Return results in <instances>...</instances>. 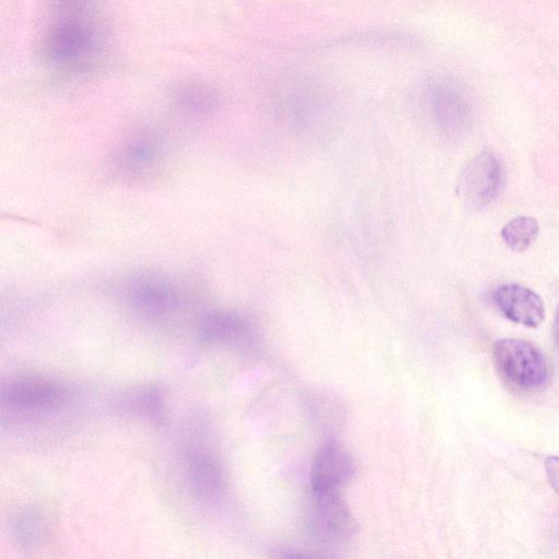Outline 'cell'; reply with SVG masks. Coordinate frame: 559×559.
Segmentation results:
<instances>
[{"mask_svg":"<svg viewBox=\"0 0 559 559\" xmlns=\"http://www.w3.org/2000/svg\"><path fill=\"white\" fill-rule=\"evenodd\" d=\"M104 26L99 13L90 4L58 3L44 21L39 43L43 60L64 73L87 68L104 49Z\"/></svg>","mask_w":559,"mask_h":559,"instance_id":"obj_1","label":"cell"},{"mask_svg":"<svg viewBox=\"0 0 559 559\" xmlns=\"http://www.w3.org/2000/svg\"><path fill=\"white\" fill-rule=\"evenodd\" d=\"M420 96L426 119L439 135L453 139L468 128L472 102L465 87L454 79H429Z\"/></svg>","mask_w":559,"mask_h":559,"instance_id":"obj_2","label":"cell"},{"mask_svg":"<svg viewBox=\"0 0 559 559\" xmlns=\"http://www.w3.org/2000/svg\"><path fill=\"white\" fill-rule=\"evenodd\" d=\"M72 399L73 392L68 385L38 377L19 378L1 390L2 409L23 420L53 414L66 407Z\"/></svg>","mask_w":559,"mask_h":559,"instance_id":"obj_3","label":"cell"},{"mask_svg":"<svg viewBox=\"0 0 559 559\" xmlns=\"http://www.w3.org/2000/svg\"><path fill=\"white\" fill-rule=\"evenodd\" d=\"M492 355L500 374L520 389H539L548 382L547 359L539 348L527 341L501 338L495 343Z\"/></svg>","mask_w":559,"mask_h":559,"instance_id":"obj_4","label":"cell"},{"mask_svg":"<svg viewBox=\"0 0 559 559\" xmlns=\"http://www.w3.org/2000/svg\"><path fill=\"white\" fill-rule=\"evenodd\" d=\"M183 462L189 487L203 503L218 502L225 491V474L222 463L205 440L204 433H194L186 443Z\"/></svg>","mask_w":559,"mask_h":559,"instance_id":"obj_5","label":"cell"},{"mask_svg":"<svg viewBox=\"0 0 559 559\" xmlns=\"http://www.w3.org/2000/svg\"><path fill=\"white\" fill-rule=\"evenodd\" d=\"M503 180V167L498 156L483 151L465 165L456 183V193L471 210H481L498 195Z\"/></svg>","mask_w":559,"mask_h":559,"instance_id":"obj_6","label":"cell"},{"mask_svg":"<svg viewBox=\"0 0 559 559\" xmlns=\"http://www.w3.org/2000/svg\"><path fill=\"white\" fill-rule=\"evenodd\" d=\"M165 157V144L155 131L140 130L124 139L116 148L111 167L124 179L136 180L153 175Z\"/></svg>","mask_w":559,"mask_h":559,"instance_id":"obj_7","label":"cell"},{"mask_svg":"<svg viewBox=\"0 0 559 559\" xmlns=\"http://www.w3.org/2000/svg\"><path fill=\"white\" fill-rule=\"evenodd\" d=\"M354 475V462L347 450L335 441L323 444L311 468L312 493L341 491Z\"/></svg>","mask_w":559,"mask_h":559,"instance_id":"obj_8","label":"cell"},{"mask_svg":"<svg viewBox=\"0 0 559 559\" xmlns=\"http://www.w3.org/2000/svg\"><path fill=\"white\" fill-rule=\"evenodd\" d=\"M127 298L132 308L147 317H160L176 307L177 293L173 284L157 274H141L131 278Z\"/></svg>","mask_w":559,"mask_h":559,"instance_id":"obj_9","label":"cell"},{"mask_svg":"<svg viewBox=\"0 0 559 559\" xmlns=\"http://www.w3.org/2000/svg\"><path fill=\"white\" fill-rule=\"evenodd\" d=\"M493 300L503 316L512 322L536 328L545 319L543 299L520 284L500 285L493 293Z\"/></svg>","mask_w":559,"mask_h":559,"instance_id":"obj_10","label":"cell"},{"mask_svg":"<svg viewBox=\"0 0 559 559\" xmlns=\"http://www.w3.org/2000/svg\"><path fill=\"white\" fill-rule=\"evenodd\" d=\"M316 526L325 536L348 538L356 528L354 515L341 491L312 493Z\"/></svg>","mask_w":559,"mask_h":559,"instance_id":"obj_11","label":"cell"},{"mask_svg":"<svg viewBox=\"0 0 559 559\" xmlns=\"http://www.w3.org/2000/svg\"><path fill=\"white\" fill-rule=\"evenodd\" d=\"M251 334L249 321L230 311L210 312L200 324L202 341L211 344L239 345L246 343Z\"/></svg>","mask_w":559,"mask_h":559,"instance_id":"obj_12","label":"cell"},{"mask_svg":"<svg viewBox=\"0 0 559 559\" xmlns=\"http://www.w3.org/2000/svg\"><path fill=\"white\" fill-rule=\"evenodd\" d=\"M538 229V223L534 217L518 216L503 226L501 237L511 250L521 252L534 242Z\"/></svg>","mask_w":559,"mask_h":559,"instance_id":"obj_13","label":"cell"},{"mask_svg":"<svg viewBox=\"0 0 559 559\" xmlns=\"http://www.w3.org/2000/svg\"><path fill=\"white\" fill-rule=\"evenodd\" d=\"M176 103L189 114H206L216 105V96L209 88L201 85H185L175 95Z\"/></svg>","mask_w":559,"mask_h":559,"instance_id":"obj_14","label":"cell"},{"mask_svg":"<svg viewBox=\"0 0 559 559\" xmlns=\"http://www.w3.org/2000/svg\"><path fill=\"white\" fill-rule=\"evenodd\" d=\"M13 532L21 546L35 547L44 537V520L37 511L25 510L15 518Z\"/></svg>","mask_w":559,"mask_h":559,"instance_id":"obj_15","label":"cell"},{"mask_svg":"<svg viewBox=\"0 0 559 559\" xmlns=\"http://www.w3.org/2000/svg\"><path fill=\"white\" fill-rule=\"evenodd\" d=\"M123 406L127 409H131L132 413L155 419H158L163 413L162 396L154 389H143L131 393V395L126 397Z\"/></svg>","mask_w":559,"mask_h":559,"instance_id":"obj_16","label":"cell"},{"mask_svg":"<svg viewBox=\"0 0 559 559\" xmlns=\"http://www.w3.org/2000/svg\"><path fill=\"white\" fill-rule=\"evenodd\" d=\"M269 559H326L324 557L309 554L306 551L296 550L290 547H275L270 550Z\"/></svg>","mask_w":559,"mask_h":559,"instance_id":"obj_17","label":"cell"},{"mask_svg":"<svg viewBox=\"0 0 559 559\" xmlns=\"http://www.w3.org/2000/svg\"><path fill=\"white\" fill-rule=\"evenodd\" d=\"M545 469L550 486L559 495V456L547 457Z\"/></svg>","mask_w":559,"mask_h":559,"instance_id":"obj_18","label":"cell"},{"mask_svg":"<svg viewBox=\"0 0 559 559\" xmlns=\"http://www.w3.org/2000/svg\"><path fill=\"white\" fill-rule=\"evenodd\" d=\"M555 332H556V340H557V344H558V348H559V306L557 307L556 316H555Z\"/></svg>","mask_w":559,"mask_h":559,"instance_id":"obj_19","label":"cell"}]
</instances>
